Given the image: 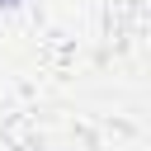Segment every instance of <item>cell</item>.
Here are the masks:
<instances>
[{"instance_id": "obj_1", "label": "cell", "mask_w": 151, "mask_h": 151, "mask_svg": "<svg viewBox=\"0 0 151 151\" xmlns=\"http://www.w3.org/2000/svg\"><path fill=\"white\" fill-rule=\"evenodd\" d=\"M9 5H19V0H0V9H9Z\"/></svg>"}]
</instances>
